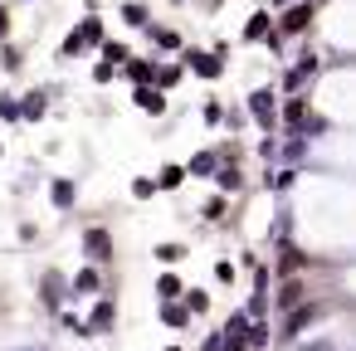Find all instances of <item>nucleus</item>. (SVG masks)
Instances as JSON below:
<instances>
[{
	"label": "nucleus",
	"instance_id": "f257e3e1",
	"mask_svg": "<svg viewBox=\"0 0 356 351\" xmlns=\"http://www.w3.org/2000/svg\"><path fill=\"white\" fill-rule=\"evenodd\" d=\"M113 322H118L113 297H98V302H93V312L83 317V336H108V332H113Z\"/></svg>",
	"mask_w": 356,
	"mask_h": 351
},
{
	"label": "nucleus",
	"instance_id": "f03ea898",
	"mask_svg": "<svg viewBox=\"0 0 356 351\" xmlns=\"http://www.w3.org/2000/svg\"><path fill=\"white\" fill-rule=\"evenodd\" d=\"M64 297H69V278H64L59 268H49V273L40 278V302H44L49 312H59V307H64Z\"/></svg>",
	"mask_w": 356,
	"mask_h": 351
},
{
	"label": "nucleus",
	"instance_id": "7ed1b4c3",
	"mask_svg": "<svg viewBox=\"0 0 356 351\" xmlns=\"http://www.w3.org/2000/svg\"><path fill=\"white\" fill-rule=\"evenodd\" d=\"M83 254H88V263L98 268V263H108L113 259V234L103 229V225H93L88 234H83Z\"/></svg>",
	"mask_w": 356,
	"mask_h": 351
},
{
	"label": "nucleus",
	"instance_id": "20e7f679",
	"mask_svg": "<svg viewBox=\"0 0 356 351\" xmlns=\"http://www.w3.org/2000/svg\"><path fill=\"white\" fill-rule=\"evenodd\" d=\"M69 297H103V273L88 263V268H79L74 278H69Z\"/></svg>",
	"mask_w": 356,
	"mask_h": 351
},
{
	"label": "nucleus",
	"instance_id": "39448f33",
	"mask_svg": "<svg viewBox=\"0 0 356 351\" xmlns=\"http://www.w3.org/2000/svg\"><path fill=\"white\" fill-rule=\"evenodd\" d=\"M132 98H137V108H142V113H152V117H156V113H166V93H161V88H152V83H147V88H137Z\"/></svg>",
	"mask_w": 356,
	"mask_h": 351
},
{
	"label": "nucleus",
	"instance_id": "423d86ee",
	"mask_svg": "<svg viewBox=\"0 0 356 351\" xmlns=\"http://www.w3.org/2000/svg\"><path fill=\"white\" fill-rule=\"evenodd\" d=\"M215 171H220V156H215L210 147H205V152H195V156L186 161V176H215Z\"/></svg>",
	"mask_w": 356,
	"mask_h": 351
},
{
	"label": "nucleus",
	"instance_id": "0eeeda50",
	"mask_svg": "<svg viewBox=\"0 0 356 351\" xmlns=\"http://www.w3.org/2000/svg\"><path fill=\"white\" fill-rule=\"evenodd\" d=\"M122 25L127 30H147L152 25V10L142 6V0H127V6H122Z\"/></svg>",
	"mask_w": 356,
	"mask_h": 351
},
{
	"label": "nucleus",
	"instance_id": "6e6552de",
	"mask_svg": "<svg viewBox=\"0 0 356 351\" xmlns=\"http://www.w3.org/2000/svg\"><path fill=\"white\" fill-rule=\"evenodd\" d=\"M152 186H156V190H181V186H186V166H176V161H171V166H161Z\"/></svg>",
	"mask_w": 356,
	"mask_h": 351
},
{
	"label": "nucleus",
	"instance_id": "1a4fd4ad",
	"mask_svg": "<svg viewBox=\"0 0 356 351\" xmlns=\"http://www.w3.org/2000/svg\"><path fill=\"white\" fill-rule=\"evenodd\" d=\"M156 293H161V302H181V293H186V283H181L176 273H161V278H156Z\"/></svg>",
	"mask_w": 356,
	"mask_h": 351
},
{
	"label": "nucleus",
	"instance_id": "9d476101",
	"mask_svg": "<svg viewBox=\"0 0 356 351\" xmlns=\"http://www.w3.org/2000/svg\"><path fill=\"white\" fill-rule=\"evenodd\" d=\"M186 59H191V69H195V74H205V79H215V74H220V69H225V64H220V59H210V54H200V49H191V54H186Z\"/></svg>",
	"mask_w": 356,
	"mask_h": 351
},
{
	"label": "nucleus",
	"instance_id": "9b49d317",
	"mask_svg": "<svg viewBox=\"0 0 356 351\" xmlns=\"http://www.w3.org/2000/svg\"><path fill=\"white\" fill-rule=\"evenodd\" d=\"M181 307L195 317V312H205V307H210V293H205V288H186V293H181Z\"/></svg>",
	"mask_w": 356,
	"mask_h": 351
},
{
	"label": "nucleus",
	"instance_id": "f8f14e48",
	"mask_svg": "<svg viewBox=\"0 0 356 351\" xmlns=\"http://www.w3.org/2000/svg\"><path fill=\"white\" fill-rule=\"evenodd\" d=\"M147 30H152V44L156 49H181V35L176 30H166V25H147Z\"/></svg>",
	"mask_w": 356,
	"mask_h": 351
},
{
	"label": "nucleus",
	"instance_id": "ddd939ff",
	"mask_svg": "<svg viewBox=\"0 0 356 351\" xmlns=\"http://www.w3.org/2000/svg\"><path fill=\"white\" fill-rule=\"evenodd\" d=\"M249 108H254V117H259V122H273V93H268V88H264V93H254V98H249Z\"/></svg>",
	"mask_w": 356,
	"mask_h": 351
},
{
	"label": "nucleus",
	"instance_id": "4468645a",
	"mask_svg": "<svg viewBox=\"0 0 356 351\" xmlns=\"http://www.w3.org/2000/svg\"><path fill=\"white\" fill-rule=\"evenodd\" d=\"M161 322H166V327H191V312H186L181 302H161Z\"/></svg>",
	"mask_w": 356,
	"mask_h": 351
},
{
	"label": "nucleus",
	"instance_id": "2eb2a0df",
	"mask_svg": "<svg viewBox=\"0 0 356 351\" xmlns=\"http://www.w3.org/2000/svg\"><path fill=\"white\" fill-rule=\"evenodd\" d=\"M215 181H220V190H239V186H244V171H239V166H220Z\"/></svg>",
	"mask_w": 356,
	"mask_h": 351
},
{
	"label": "nucleus",
	"instance_id": "dca6fc26",
	"mask_svg": "<svg viewBox=\"0 0 356 351\" xmlns=\"http://www.w3.org/2000/svg\"><path fill=\"white\" fill-rule=\"evenodd\" d=\"M49 200H54L59 210H69V205H74V181H54V186H49Z\"/></svg>",
	"mask_w": 356,
	"mask_h": 351
},
{
	"label": "nucleus",
	"instance_id": "f3484780",
	"mask_svg": "<svg viewBox=\"0 0 356 351\" xmlns=\"http://www.w3.org/2000/svg\"><path fill=\"white\" fill-rule=\"evenodd\" d=\"M74 35L83 40V49H88V44H103V25H98V20H83V25H79Z\"/></svg>",
	"mask_w": 356,
	"mask_h": 351
},
{
	"label": "nucleus",
	"instance_id": "a211bd4d",
	"mask_svg": "<svg viewBox=\"0 0 356 351\" xmlns=\"http://www.w3.org/2000/svg\"><path fill=\"white\" fill-rule=\"evenodd\" d=\"M298 302H302V283H283V288H278V307L288 312V307H298Z\"/></svg>",
	"mask_w": 356,
	"mask_h": 351
},
{
	"label": "nucleus",
	"instance_id": "6ab92c4d",
	"mask_svg": "<svg viewBox=\"0 0 356 351\" xmlns=\"http://www.w3.org/2000/svg\"><path fill=\"white\" fill-rule=\"evenodd\" d=\"M181 74H186L181 64H161V69H156V83H161V88H176V83H181Z\"/></svg>",
	"mask_w": 356,
	"mask_h": 351
},
{
	"label": "nucleus",
	"instance_id": "aec40b11",
	"mask_svg": "<svg viewBox=\"0 0 356 351\" xmlns=\"http://www.w3.org/2000/svg\"><path fill=\"white\" fill-rule=\"evenodd\" d=\"M20 117H44V93H25V103H20Z\"/></svg>",
	"mask_w": 356,
	"mask_h": 351
},
{
	"label": "nucleus",
	"instance_id": "412c9836",
	"mask_svg": "<svg viewBox=\"0 0 356 351\" xmlns=\"http://www.w3.org/2000/svg\"><path fill=\"white\" fill-rule=\"evenodd\" d=\"M156 259L161 263H181L186 259V244H156Z\"/></svg>",
	"mask_w": 356,
	"mask_h": 351
},
{
	"label": "nucleus",
	"instance_id": "4be33fe9",
	"mask_svg": "<svg viewBox=\"0 0 356 351\" xmlns=\"http://www.w3.org/2000/svg\"><path fill=\"white\" fill-rule=\"evenodd\" d=\"M20 64H25V54H20L15 44H6V49H0V69H10V74H15Z\"/></svg>",
	"mask_w": 356,
	"mask_h": 351
},
{
	"label": "nucleus",
	"instance_id": "5701e85b",
	"mask_svg": "<svg viewBox=\"0 0 356 351\" xmlns=\"http://www.w3.org/2000/svg\"><path fill=\"white\" fill-rule=\"evenodd\" d=\"M200 220H225V195H210L205 210H200Z\"/></svg>",
	"mask_w": 356,
	"mask_h": 351
},
{
	"label": "nucleus",
	"instance_id": "b1692460",
	"mask_svg": "<svg viewBox=\"0 0 356 351\" xmlns=\"http://www.w3.org/2000/svg\"><path fill=\"white\" fill-rule=\"evenodd\" d=\"M278 25H283V30H288V35H298V30H302V25H307V10H293V15H283V20H278Z\"/></svg>",
	"mask_w": 356,
	"mask_h": 351
},
{
	"label": "nucleus",
	"instance_id": "393cba45",
	"mask_svg": "<svg viewBox=\"0 0 356 351\" xmlns=\"http://www.w3.org/2000/svg\"><path fill=\"white\" fill-rule=\"evenodd\" d=\"M195 351H225V332H205Z\"/></svg>",
	"mask_w": 356,
	"mask_h": 351
},
{
	"label": "nucleus",
	"instance_id": "a878e982",
	"mask_svg": "<svg viewBox=\"0 0 356 351\" xmlns=\"http://www.w3.org/2000/svg\"><path fill=\"white\" fill-rule=\"evenodd\" d=\"M264 30H268V15H254V20H249V25H244V40H259V35H264Z\"/></svg>",
	"mask_w": 356,
	"mask_h": 351
},
{
	"label": "nucleus",
	"instance_id": "bb28decb",
	"mask_svg": "<svg viewBox=\"0 0 356 351\" xmlns=\"http://www.w3.org/2000/svg\"><path fill=\"white\" fill-rule=\"evenodd\" d=\"M0 117H6V122H20V103H15V98H0Z\"/></svg>",
	"mask_w": 356,
	"mask_h": 351
},
{
	"label": "nucleus",
	"instance_id": "cd10ccee",
	"mask_svg": "<svg viewBox=\"0 0 356 351\" xmlns=\"http://www.w3.org/2000/svg\"><path fill=\"white\" fill-rule=\"evenodd\" d=\"M103 59H108V64H122V59H127V49L113 40V44H103Z\"/></svg>",
	"mask_w": 356,
	"mask_h": 351
},
{
	"label": "nucleus",
	"instance_id": "c85d7f7f",
	"mask_svg": "<svg viewBox=\"0 0 356 351\" xmlns=\"http://www.w3.org/2000/svg\"><path fill=\"white\" fill-rule=\"evenodd\" d=\"M127 79H137V83L147 88V79H152V64H127Z\"/></svg>",
	"mask_w": 356,
	"mask_h": 351
},
{
	"label": "nucleus",
	"instance_id": "c756f323",
	"mask_svg": "<svg viewBox=\"0 0 356 351\" xmlns=\"http://www.w3.org/2000/svg\"><path fill=\"white\" fill-rule=\"evenodd\" d=\"M152 190H156V186H152V181H132V195H137V200H147V195H152Z\"/></svg>",
	"mask_w": 356,
	"mask_h": 351
},
{
	"label": "nucleus",
	"instance_id": "7c9ffc66",
	"mask_svg": "<svg viewBox=\"0 0 356 351\" xmlns=\"http://www.w3.org/2000/svg\"><path fill=\"white\" fill-rule=\"evenodd\" d=\"M10 35V10H0V40Z\"/></svg>",
	"mask_w": 356,
	"mask_h": 351
},
{
	"label": "nucleus",
	"instance_id": "2f4dec72",
	"mask_svg": "<svg viewBox=\"0 0 356 351\" xmlns=\"http://www.w3.org/2000/svg\"><path fill=\"white\" fill-rule=\"evenodd\" d=\"M225 351H249V341H225Z\"/></svg>",
	"mask_w": 356,
	"mask_h": 351
},
{
	"label": "nucleus",
	"instance_id": "473e14b6",
	"mask_svg": "<svg viewBox=\"0 0 356 351\" xmlns=\"http://www.w3.org/2000/svg\"><path fill=\"white\" fill-rule=\"evenodd\" d=\"M15 351H49V346H15Z\"/></svg>",
	"mask_w": 356,
	"mask_h": 351
},
{
	"label": "nucleus",
	"instance_id": "72a5a7b5",
	"mask_svg": "<svg viewBox=\"0 0 356 351\" xmlns=\"http://www.w3.org/2000/svg\"><path fill=\"white\" fill-rule=\"evenodd\" d=\"M205 6H220V0H205Z\"/></svg>",
	"mask_w": 356,
	"mask_h": 351
},
{
	"label": "nucleus",
	"instance_id": "f704fd0d",
	"mask_svg": "<svg viewBox=\"0 0 356 351\" xmlns=\"http://www.w3.org/2000/svg\"><path fill=\"white\" fill-rule=\"evenodd\" d=\"M166 351H181V346H166Z\"/></svg>",
	"mask_w": 356,
	"mask_h": 351
}]
</instances>
